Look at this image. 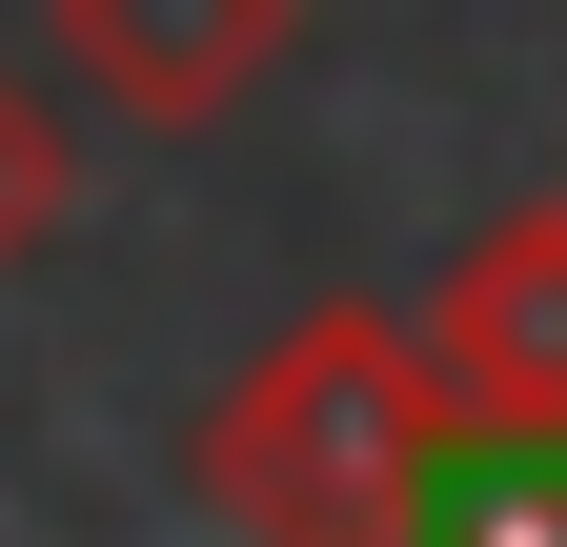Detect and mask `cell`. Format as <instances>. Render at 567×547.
<instances>
[{
    "mask_svg": "<svg viewBox=\"0 0 567 547\" xmlns=\"http://www.w3.org/2000/svg\"><path fill=\"white\" fill-rule=\"evenodd\" d=\"M203 507L244 547H425L446 507V405H425V345L385 305H305L284 345L203 405Z\"/></svg>",
    "mask_w": 567,
    "mask_h": 547,
    "instance_id": "1",
    "label": "cell"
},
{
    "mask_svg": "<svg viewBox=\"0 0 567 547\" xmlns=\"http://www.w3.org/2000/svg\"><path fill=\"white\" fill-rule=\"evenodd\" d=\"M405 345H425L446 446H527V466H567V203L486 224L446 285L405 305Z\"/></svg>",
    "mask_w": 567,
    "mask_h": 547,
    "instance_id": "2",
    "label": "cell"
},
{
    "mask_svg": "<svg viewBox=\"0 0 567 547\" xmlns=\"http://www.w3.org/2000/svg\"><path fill=\"white\" fill-rule=\"evenodd\" d=\"M61 82H82L102 122H142V143H183V122L264 102V61L305 41V0H41Z\"/></svg>",
    "mask_w": 567,
    "mask_h": 547,
    "instance_id": "3",
    "label": "cell"
},
{
    "mask_svg": "<svg viewBox=\"0 0 567 547\" xmlns=\"http://www.w3.org/2000/svg\"><path fill=\"white\" fill-rule=\"evenodd\" d=\"M61 224H82V122L41 61H0V264H41Z\"/></svg>",
    "mask_w": 567,
    "mask_h": 547,
    "instance_id": "4",
    "label": "cell"
}]
</instances>
